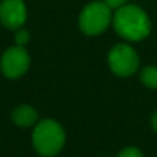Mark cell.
<instances>
[{"label": "cell", "instance_id": "6da1fadb", "mask_svg": "<svg viewBox=\"0 0 157 157\" xmlns=\"http://www.w3.org/2000/svg\"><path fill=\"white\" fill-rule=\"evenodd\" d=\"M112 21L114 30L127 40L139 41L150 33L149 17L138 6L130 4L117 8Z\"/></svg>", "mask_w": 157, "mask_h": 157}, {"label": "cell", "instance_id": "7a4b0ae2", "mask_svg": "<svg viewBox=\"0 0 157 157\" xmlns=\"http://www.w3.org/2000/svg\"><path fill=\"white\" fill-rule=\"evenodd\" d=\"M65 144V132L54 120H43L33 132V145L41 156H55Z\"/></svg>", "mask_w": 157, "mask_h": 157}, {"label": "cell", "instance_id": "3957f363", "mask_svg": "<svg viewBox=\"0 0 157 157\" xmlns=\"http://www.w3.org/2000/svg\"><path fill=\"white\" fill-rule=\"evenodd\" d=\"M112 10L103 2H92L83 8L78 18V26L84 35H101L112 22Z\"/></svg>", "mask_w": 157, "mask_h": 157}, {"label": "cell", "instance_id": "277c9868", "mask_svg": "<svg viewBox=\"0 0 157 157\" xmlns=\"http://www.w3.org/2000/svg\"><path fill=\"white\" fill-rule=\"evenodd\" d=\"M109 66L117 76L127 77L136 72L139 66V58L132 47L127 44H117L109 52Z\"/></svg>", "mask_w": 157, "mask_h": 157}, {"label": "cell", "instance_id": "5b68a950", "mask_svg": "<svg viewBox=\"0 0 157 157\" xmlns=\"http://www.w3.org/2000/svg\"><path fill=\"white\" fill-rule=\"evenodd\" d=\"M30 63V58L28 51L21 46H14L6 50L2 57L0 68L6 77L17 78L21 77L28 71Z\"/></svg>", "mask_w": 157, "mask_h": 157}, {"label": "cell", "instance_id": "8992f818", "mask_svg": "<svg viewBox=\"0 0 157 157\" xmlns=\"http://www.w3.org/2000/svg\"><path fill=\"white\" fill-rule=\"evenodd\" d=\"M0 21L8 29H21L26 21L24 0H3L0 3Z\"/></svg>", "mask_w": 157, "mask_h": 157}, {"label": "cell", "instance_id": "52a82bcc", "mask_svg": "<svg viewBox=\"0 0 157 157\" xmlns=\"http://www.w3.org/2000/svg\"><path fill=\"white\" fill-rule=\"evenodd\" d=\"M13 120L19 127H29V125L35 124L36 120H37V112L32 106H18L13 113Z\"/></svg>", "mask_w": 157, "mask_h": 157}, {"label": "cell", "instance_id": "ba28073f", "mask_svg": "<svg viewBox=\"0 0 157 157\" xmlns=\"http://www.w3.org/2000/svg\"><path fill=\"white\" fill-rule=\"evenodd\" d=\"M141 80L149 88H157V66H147L142 71Z\"/></svg>", "mask_w": 157, "mask_h": 157}, {"label": "cell", "instance_id": "9c48e42d", "mask_svg": "<svg viewBox=\"0 0 157 157\" xmlns=\"http://www.w3.org/2000/svg\"><path fill=\"white\" fill-rule=\"evenodd\" d=\"M29 39H30V35H29L28 30L17 29V32H15V43H17V46L25 47L28 43H29Z\"/></svg>", "mask_w": 157, "mask_h": 157}, {"label": "cell", "instance_id": "30bf717a", "mask_svg": "<svg viewBox=\"0 0 157 157\" xmlns=\"http://www.w3.org/2000/svg\"><path fill=\"white\" fill-rule=\"evenodd\" d=\"M117 157H144V156H142V153L136 147L130 146V147H125L124 150H121Z\"/></svg>", "mask_w": 157, "mask_h": 157}, {"label": "cell", "instance_id": "8fae6325", "mask_svg": "<svg viewBox=\"0 0 157 157\" xmlns=\"http://www.w3.org/2000/svg\"><path fill=\"white\" fill-rule=\"evenodd\" d=\"M103 3H105L110 10H113V8H120V7H123V6H125L127 0H103Z\"/></svg>", "mask_w": 157, "mask_h": 157}, {"label": "cell", "instance_id": "7c38bea8", "mask_svg": "<svg viewBox=\"0 0 157 157\" xmlns=\"http://www.w3.org/2000/svg\"><path fill=\"white\" fill-rule=\"evenodd\" d=\"M152 127L155 128V131H157V110L155 112V114L152 117Z\"/></svg>", "mask_w": 157, "mask_h": 157}]
</instances>
